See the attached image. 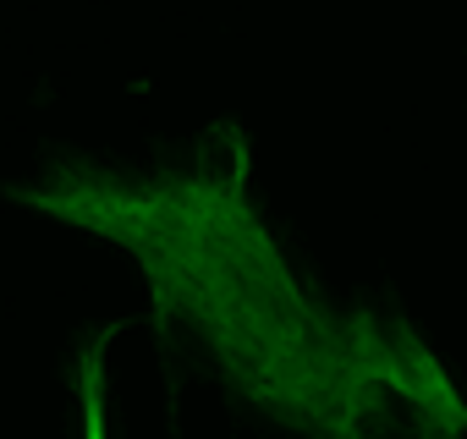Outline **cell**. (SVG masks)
<instances>
[{
    "label": "cell",
    "instance_id": "cell-2",
    "mask_svg": "<svg viewBox=\"0 0 467 439\" xmlns=\"http://www.w3.org/2000/svg\"><path fill=\"white\" fill-rule=\"evenodd\" d=\"M121 324L99 330L94 341H83L78 362H72V390H78V417H83V439H110V379H105V352L116 341Z\"/></svg>",
    "mask_w": 467,
    "mask_h": 439
},
{
    "label": "cell",
    "instance_id": "cell-1",
    "mask_svg": "<svg viewBox=\"0 0 467 439\" xmlns=\"http://www.w3.org/2000/svg\"><path fill=\"white\" fill-rule=\"evenodd\" d=\"M6 203L121 248L165 346L297 439H467V395L396 308H336L254 203L243 127H209L182 165L116 170L56 159L6 187Z\"/></svg>",
    "mask_w": 467,
    "mask_h": 439
}]
</instances>
